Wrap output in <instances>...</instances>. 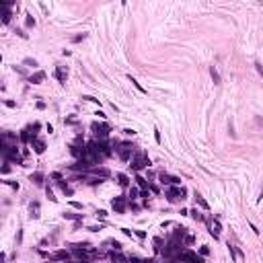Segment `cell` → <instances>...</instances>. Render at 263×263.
Wrapping results in <instances>:
<instances>
[{"mask_svg":"<svg viewBox=\"0 0 263 263\" xmlns=\"http://www.w3.org/2000/svg\"><path fill=\"white\" fill-rule=\"evenodd\" d=\"M263 199V187H261V193H259V197H257V202H261Z\"/></svg>","mask_w":263,"mask_h":263,"instance_id":"51","label":"cell"},{"mask_svg":"<svg viewBox=\"0 0 263 263\" xmlns=\"http://www.w3.org/2000/svg\"><path fill=\"white\" fill-rule=\"evenodd\" d=\"M134 234H136L138 238H146V232H144V230H134Z\"/></svg>","mask_w":263,"mask_h":263,"instance_id":"36","label":"cell"},{"mask_svg":"<svg viewBox=\"0 0 263 263\" xmlns=\"http://www.w3.org/2000/svg\"><path fill=\"white\" fill-rule=\"evenodd\" d=\"M158 179H160L163 185H177V187H181V179L173 177V175H169V173H158Z\"/></svg>","mask_w":263,"mask_h":263,"instance_id":"7","label":"cell"},{"mask_svg":"<svg viewBox=\"0 0 263 263\" xmlns=\"http://www.w3.org/2000/svg\"><path fill=\"white\" fill-rule=\"evenodd\" d=\"M6 185H10V187L12 189H17V191H19V183H15V181H4Z\"/></svg>","mask_w":263,"mask_h":263,"instance_id":"37","label":"cell"},{"mask_svg":"<svg viewBox=\"0 0 263 263\" xmlns=\"http://www.w3.org/2000/svg\"><path fill=\"white\" fill-rule=\"evenodd\" d=\"M27 19H25V25L27 27H29V29H31V27H35V19H33V15H29V12H27Z\"/></svg>","mask_w":263,"mask_h":263,"instance_id":"26","label":"cell"},{"mask_svg":"<svg viewBox=\"0 0 263 263\" xmlns=\"http://www.w3.org/2000/svg\"><path fill=\"white\" fill-rule=\"evenodd\" d=\"M10 173V167H8V160L4 163V167H2V175H8Z\"/></svg>","mask_w":263,"mask_h":263,"instance_id":"35","label":"cell"},{"mask_svg":"<svg viewBox=\"0 0 263 263\" xmlns=\"http://www.w3.org/2000/svg\"><path fill=\"white\" fill-rule=\"evenodd\" d=\"M90 171H93V173H95V177H109V171H107V169H99V167H93V169H90Z\"/></svg>","mask_w":263,"mask_h":263,"instance_id":"20","label":"cell"},{"mask_svg":"<svg viewBox=\"0 0 263 263\" xmlns=\"http://www.w3.org/2000/svg\"><path fill=\"white\" fill-rule=\"evenodd\" d=\"M54 259H68V253H66V251H58V253L54 255Z\"/></svg>","mask_w":263,"mask_h":263,"instance_id":"29","label":"cell"},{"mask_svg":"<svg viewBox=\"0 0 263 263\" xmlns=\"http://www.w3.org/2000/svg\"><path fill=\"white\" fill-rule=\"evenodd\" d=\"M43 80H45V72H43V70H39V72H35V74L29 76V82H31V85H41Z\"/></svg>","mask_w":263,"mask_h":263,"instance_id":"10","label":"cell"},{"mask_svg":"<svg viewBox=\"0 0 263 263\" xmlns=\"http://www.w3.org/2000/svg\"><path fill=\"white\" fill-rule=\"evenodd\" d=\"M128 204H129V202L124 197V195H117V197L111 199V208H113L117 214H125V210H128Z\"/></svg>","mask_w":263,"mask_h":263,"instance_id":"6","label":"cell"},{"mask_svg":"<svg viewBox=\"0 0 263 263\" xmlns=\"http://www.w3.org/2000/svg\"><path fill=\"white\" fill-rule=\"evenodd\" d=\"M111 261H113V263H125L128 259H125L124 255H121V253L117 251V253H111Z\"/></svg>","mask_w":263,"mask_h":263,"instance_id":"22","label":"cell"},{"mask_svg":"<svg viewBox=\"0 0 263 263\" xmlns=\"http://www.w3.org/2000/svg\"><path fill=\"white\" fill-rule=\"evenodd\" d=\"M17 35H19V37H23V39H27V33L23 29H17Z\"/></svg>","mask_w":263,"mask_h":263,"instance_id":"42","label":"cell"},{"mask_svg":"<svg viewBox=\"0 0 263 263\" xmlns=\"http://www.w3.org/2000/svg\"><path fill=\"white\" fill-rule=\"evenodd\" d=\"M128 78H129V82H132V85H134V86H136V89H138V90H140V93H146V90H144V89H142V85H140V82H138V80H136V78H132V76H128Z\"/></svg>","mask_w":263,"mask_h":263,"instance_id":"28","label":"cell"},{"mask_svg":"<svg viewBox=\"0 0 263 263\" xmlns=\"http://www.w3.org/2000/svg\"><path fill=\"white\" fill-rule=\"evenodd\" d=\"M136 183H138L140 189H144V191H146V187H148V181H146L142 175H136Z\"/></svg>","mask_w":263,"mask_h":263,"instance_id":"21","label":"cell"},{"mask_svg":"<svg viewBox=\"0 0 263 263\" xmlns=\"http://www.w3.org/2000/svg\"><path fill=\"white\" fill-rule=\"evenodd\" d=\"M185 195H187V189H185V187H177V185H171V187L167 189V199H169V202L185 199Z\"/></svg>","mask_w":263,"mask_h":263,"instance_id":"4","label":"cell"},{"mask_svg":"<svg viewBox=\"0 0 263 263\" xmlns=\"http://www.w3.org/2000/svg\"><path fill=\"white\" fill-rule=\"evenodd\" d=\"M23 64L31 66V68H37V66H39V64H37V60H33V58H25V60H23Z\"/></svg>","mask_w":263,"mask_h":263,"instance_id":"25","label":"cell"},{"mask_svg":"<svg viewBox=\"0 0 263 263\" xmlns=\"http://www.w3.org/2000/svg\"><path fill=\"white\" fill-rule=\"evenodd\" d=\"M86 37V33H80V35H76V37H72V41H74V43H78V41H82Z\"/></svg>","mask_w":263,"mask_h":263,"instance_id":"34","label":"cell"},{"mask_svg":"<svg viewBox=\"0 0 263 263\" xmlns=\"http://www.w3.org/2000/svg\"><path fill=\"white\" fill-rule=\"evenodd\" d=\"M66 220H74V222H80L82 220V214H74V212H64L62 214Z\"/></svg>","mask_w":263,"mask_h":263,"instance_id":"18","label":"cell"},{"mask_svg":"<svg viewBox=\"0 0 263 263\" xmlns=\"http://www.w3.org/2000/svg\"><path fill=\"white\" fill-rule=\"evenodd\" d=\"M115 152H117V156L121 160H132V156H134V144L132 142H117V148H115Z\"/></svg>","mask_w":263,"mask_h":263,"instance_id":"2","label":"cell"},{"mask_svg":"<svg viewBox=\"0 0 263 263\" xmlns=\"http://www.w3.org/2000/svg\"><path fill=\"white\" fill-rule=\"evenodd\" d=\"M31 146H33L35 154H43L45 152V142L41 138H33V140H31Z\"/></svg>","mask_w":263,"mask_h":263,"instance_id":"9","label":"cell"},{"mask_svg":"<svg viewBox=\"0 0 263 263\" xmlns=\"http://www.w3.org/2000/svg\"><path fill=\"white\" fill-rule=\"evenodd\" d=\"M189 216H191V218H193V220H197V222H204V214H202V212H199V210L197 208H195V210H189Z\"/></svg>","mask_w":263,"mask_h":263,"instance_id":"19","label":"cell"},{"mask_svg":"<svg viewBox=\"0 0 263 263\" xmlns=\"http://www.w3.org/2000/svg\"><path fill=\"white\" fill-rule=\"evenodd\" d=\"M107 245H111V247H113L115 251H121V245H119L117 241H107Z\"/></svg>","mask_w":263,"mask_h":263,"instance_id":"32","label":"cell"},{"mask_svg":"<svg viewBox=\"0 0 263 263\" xmlns=\"http://www.w3.org/2000/svg\"><path fill=\"white\" fill-rule=\"evenodd\" d=\"M54 76L58 82H62V85H66V78H68V68L66 66H58V68L54 70Z\"/></svg>","mask_w":263,"mask_h":263,"instance_id":"8","label":"cell"},{"mask_svg":"<svg viewBox=\"0 0 263 263\" xmlns=\"http://www.w3.org/2000/svg\"><path fill=\"white\" fill-rule=\"evenodd\" d=\"M50 177H51V179H56V181H62V175H60V173H51Z\"/></svg>","mask_w":263,"mask_h":263,"instance_id":"45","label":"cell"},{"mask_svg":"<svg viewBox=\"0 0 263 263\" xmlns=\"http://www.w3.org/2000/svg\"><path fill=\"white\" fill-rule=\"evenodd\" d=\"M89 230H90V232H99L101 226H89Z\"/></svg>","mask_w":263,"mask_h":263,"instance_id":"49","label":"cell"},{"mask_svg":"<svg viewBox=\"0 0 263 263\" xmlns=\"http://www.w3.org/2000/svg\"><path fill=\"white\" fill-rule=\"evenodd\" d=\"M90 129H93V134H95V138L97 140H107V136H109V124H99V121H93L90 124Z\"/></svg>","mask_w":263,"mask_h":263,"instance_id":"3","label":"cell"},{"mask_svg":"<svg viewBox=\"0 0 263 263\" xmlns=\"http://www.w3.org/2000/svg\"><path fill=\"white\" fill-rule=\"evenodd\" d=\"M31 181H33L35 185H43V179H45V175L41 173V171H35V173H31Z\"/></svg>","mask_w":263,"mask_h":263,"instance_id":"14","label":"cell"},{"mask_svg":"<svg viewBox=\"0 0 263 263\" xmlns=\"http://www.w3.org/2000/svg\"><path fill=\"white\" fill-rule=\"evenodd\" d=\"M255 121H257V125H263V117H261V115H257V117H255Z\"/></svg>","mask_w":263,"mask_h":263,"instance_id":"50","label":"cell"},{"mask_svg":"<svg viewBox=\"0 0 263 263\" xmlns=\"http://www.w3.org/2000/svg\"><path fill=\"white\" fill-rule=\"evenodd\" d=\"M255 68H257V72L263 76V66H261V62H255Z\"/></svg>","mask_w":263,"mask_h":263,"instance_id":"39","label":"cell"},{"mask_svg":"<svg viewBox=\"0 0 263 263\" xmlns=\"http://www.w3.org/2000/svg\"><path fill=\"white\" fill-rule=\"evenodd\" d=\"M154 140H156V142H160V132H158V128L154 129Z\"/></svg>","mask_w":263,"mask_h":263,"instance_id":"46","label":"cell"},{"mask_svg":"<svg viewBox=\"0 0 263 263\" xmlns=\"http://www.w3.org/2000/svg\"><path fill=\"white\" fill-rule=\"evenodd\" d=\"M45 191H47V197H50L51 202H58V197H56V195H54V191H51L50 187H45Z\"/></svg>","mask_w":263,"mask_h":263,"instance_id":"33","label":"cell"},{"mask_svg":"<svg viewBox=\"0 0 263 263\" xmlns=\"http://www.w3.org/2000/svg\"><path fill=\"white\" fill-rule=\"evenodd\" d=\"M115 177H117V183L121 185V187H128V185H129V177L125 173H117Z\"/></svg>","mask_w":263,"mask_h":263,"instance_id":"16","label":"cell"},{"mask_svg":"<svg viewBox=\"0 0 263 263\" xmlns=\"http://www.w3.org/2000/svg\"><path fill=\"white\" fill-rule=\"evenodd\" d=\"M39 128H41V124L39 121H35L33 125H29V132H31V138H37V132H39Z\"/></svg>","mask_w":263,"mask_h":263,"instance_id":"23","label":"cell"},{"mask_svg":"<svg viewBox=\"0 0 263 263\" xmlns=\"http://www.w3.org/2000/svg\"><path fill=\"white\" fill-rule=\"evenodd\" d=\"M210 76H212L214 85H220V82H222V78H220V72H218V68H216V66H210Z\"/></svg>","mask_w":263,"mask_h":263,"instance_id":"15","label":"cell"},{"mask_svg":"<svg viewBox=\"0 0 263 263\" xmlns=\"http://www.w3.org/2000/svg\"><path fill=\"white\" fill-rule=\"evenodd\" d=\"M121 232H124L125 236H132V234H134V230H129V228H121Z\"/></svg>","mask_w":263,"mask_h":263,"instance_id":"44","label":"cell"},{"mask_svg":"<svg viewBox=\"0 0 263 263\" xmlns=\"http://www.w3.org/2000/svg\"><path fill=\"white\" fill-rule=\"evenodd\" d=\"M208 253H210V247H206V245L199 249V255H208Z\"/></svg>","mask_w":263,"mask_h":263,"instance_id":"38","label":"cell"},{"mask_svg":"<svg viewBox=\"0 0 263 263\" xmlns=\"http://www.w3.org/2000/svg\"><path fill=\"white\" fill-rule=\"evenodd\" d=\"M70 206L76 208V210H82V204H78V202H70Z\"/></svg>","mask_w":263,"mask_h":263,"instance_id":"43","label":"cell"},{"mask_svg":"<svg viewBox=\"0 0 263 263\" xmlns=\"http://www.w3.org/2000/svg\"><path fill=\"white\" fill-rule=\"evenodd\" d=\"M228 132H230V136H232V138H236V134H234V125H232V121L228 124Z\"/></svg>","mask_w":263,"mask_h":263,"instance_id":"40","label":"cell"},{"mask_svg":"<svg viewBox=\"0 0 263 263\" xmlns=\"http://www.w3.org/2000/svg\"><path fill=\"white\" fill-rule=\"evenodd\" d=\"M150 164V158H148V154L146 152H136L134 156H132V160H129V167H132V171H136V173H140L142 169H146Z\"/></svg>","mask_w":263,"mask_h":263,"instance_id":"1","label":"cell"},{"mask_svg":"<svg viewBox=\"0 0 263 263\" xmlns=\"http://www.w3.org/2000/svg\"><path fill=\"white\" fill-rule=\"evenodd\" d=\"M185 230H187V228H183V226H177V230H175V238H179V236H181V241H183Z\"/></svg>","mask_w":263,"mask_h":263,"instance_id":"27","label":"cell"},{"mask_svg":"<svg viewBox=\"0 0 263 263\" xmlns=\"http://www.w3.org/2000/svg\"><path fill=\"white\" fill-rule=\"evenodd\" d=\"M105 216H107L105 210H97V218H105Z\"/></svg>","mask_w":263,"mask_h":263,"instance_id":"41","label":"cell"},{"mask_svg":"<svg viewBox=\"0 0 263 263\" xmlns=\"http://www.w3.org/2000/svg\"><path fill=\"white\" fill-rule=\"evenodd\" d=\"M128 263H146V259H140V257H134V255H132V257L128 259Z\"/></svg>","mask_w":263,"mask_h":263,"instance_id":"30","label":"cell"},{"mask_svg":"<svg viewBox=\"0 0 263 263\" xmlns=\"http://www.w3.org/2000/svg\"><path fill=\"white\" fill-rule=\"evenodd\" d=\"M124 134H125V136H134L136 132H134V129H129V128H128V129H124Z\"/></svg>","mask_w":263,"mask_h":263,"instance_id":"47","label":"cell"},{"mask_svg":"<svg viewBox=\"0 0 263 263\" xmlns=\"http://www.w3.org/2000/svg\"><path fill=\"white\" fill-rule=\"evenodd\" d=\"M193 199H195V204L199 206V208H204V210H210V204L204 199V195L199 193V191H193Z\"/></svg>","mask_w":263,"mask_h":263,"instance_id":"11","label":"cell"},{"mask_svg":"<svg viewBox=\"0 0 263 263\" xmlns=\"http://www.w3.org/2000/svg\"><path fill=\"white\" fill-rule=\"evenodd\" d=\"M138 195H140V191H138L136 187H132V189H129V195H128V199H129V202H136V199H138Z\"/></svg>","mask_w":263,"mask_h":263,"instance_id":"24","label":"cell"},{"mask_svg":"<svg viewBox=\"0 0 263 263\" xmlns=\"http://www.w3.org/2000/svg\"><path fill=\"white\" fill-rule=\"evenodd\" d=\"M58 187L62 189V191H64L66 195H72V193H74V189H72V187L68 185V181H66V183H64V181H58Z\"/></svg>","mask_w":263,"mask_h":263,"instance_id":"17","label":"cell"},{"mask_svg":"<svg viewBox=\"0 0 263 263\" xmlns=\"http://www.w3.org/2000/svg\"><path fill=\"white\" fill-rule=\"evenodd\" d=\"M82 99H85V101H90V103H99V105H101V101L97 99V97H90V95H85Z\"/></svg>","mask_w":263,"mask_h":263,"instance_id":"31","label":"cell"},{"mask_svg":"<svg viewBox=\"0 0 263 263\" xmlns=\"http://www.w3.org/2000/svg\"><path fill=\"white\" fill-rule=\"evenodd\" d=\"M179 261H183V263H204V259L199 257L197 253H193V251H181V253L177 255Z\"/></svg>","mask_w":263,"mask_h":263,"instance_id":"5","label":"cell"},{"mask_svg":"<svg viewBox=\"0 0 263 263\" xmlns=\"http://www.w3.org/2000/svg\"><path fill=\"white\" fill-rule=\"evenodd\" d=\"M228 251H230V255H232V257L236 259V261H243V259H245L243 251H241L238 247H234V245H230V243H228Z\"/></svg>","mask_w":263,"mask_h":263,"instance_id":"13","label":"cell"},{"mask_svg":"<svg viewBox=\"0 0 263 263\" xmlns=\"http://www.w3.org/2000/svg\"><path fill=\"white\" fill-rule=\"evenodd\" d=\"M4 105H6V107H17L15 101H4Z\"/></svg>","mask_w":263,"mask_h":263,"instance_id":"48","label":"cell"},{"mask_svg":"<svg viewBox=\"0 0 263 263\" xmlns=\"http://www.w3.org/2000/svg\"><path fill=\"white\" fill-rule=\"evenodd\" d=\"M29 212H31V218L37 220L41 216V210H39V202H31L29 204Z\"/></svg>","mask_w":263,"mask_h":263,"instance_id":"12","label":"cell"}]
</instances>
